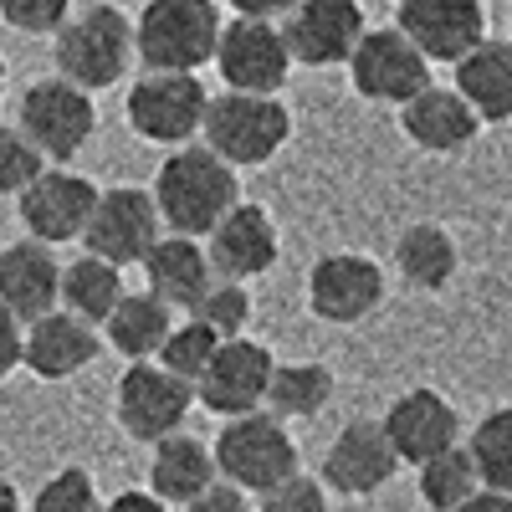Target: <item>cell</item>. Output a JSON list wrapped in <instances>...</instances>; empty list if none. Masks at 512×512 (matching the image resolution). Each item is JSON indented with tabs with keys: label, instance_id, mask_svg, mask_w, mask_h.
I'll use <instances>...</instances> for the list:
<instances>
[{
	"label": "cell",
	"instance_id": "cell-2",
	"mask_svg": "<svg viewBox=\"0 0 512 512\" xmlns=\"http://www.w3.org/2000/svg\"><path fill=\"white\" fill-rule=\"evenodd\" d=\"M216 0H149L134 21V52L149 72H200L221 47Z\"/></svg>",
	"mask_w": 512,
	"mask_h": 512
},
{
	"label": "cell",
	"instance_id": "cell-5",
	"mask_svg": "<svg viewBox=\"0 0 512 512\" xmlns=\"http://www.w3.org/2000/svg\"><path fill=\"white\" fill-rule=\"evenodd\" d=\"M200 139L210 154H221L231 169H256L267 164L287 139H292V113L282 98H262V93H216L205 108V128Z\"/></svg>",
	"mask_w": 512,
	"mask_h": 512
},
{
	"label": "cell",
	"instance_id": "cell-18",
	"mask_svg": "<svg viewBox=\"0 0 512 512\" xmlns=\"http://www.w3.org/2000/svg\"><path fill=\"white\" fill-rule=\"evenodd\" d=\"M384 436H390L400 466H425L431 456L461 446V415L441 390H405L379 415Z\"/></svg>",
	"mask_w": 512,
	"mask_h": 512
},
{
	"label": "cell",
	"instance_id": "cell-44",
	"mask_svg": "<svg viewBox=\"0 0 512 512\" xmlns=\"http://www.w3.org/2000/svg\"><path fill=\"white\" fill-rule=\"evenodd\" d=\"M0 98H6V62H0Z\"/></svg>",
	"mask_w": 512,
	"mask_h": 512
},
{
	"label": "cell",
	"instance_id": "cell-32",
	"mask_svg": "<svg viewBox=\"0 0 512 512\" xmlns=\"http://www.w3.org/2000/svg\"><path fill=\"white\" fill-rule=\"evenodd\" d=\"M221 344H226L221 333H210L200 318H185V323L169 328L164 349H159V364H164L169 374H180L185 384H200V374L210 369V359H216Z\"/></svg>",
	"mask_w": 512,
	"mask_h": 512
},
{
	"label": "cell",
	"instance_id": "cell-20",
	"mask_svg": "<svg viewBox=\"0 0 512 512\" xmlns=\"http://www.w3.org/2000/svg\"><path fill=\"white\" fill-rule=\"evenodd\" d=\"M205 256L216 277H231V282H246V277H262L277 267V221L267 216L262 205H231L221 226L205 236Z\"/></svg>",
	"mask_w": 512,
	"mask_h": 512
},
{
	"label": "cell",
	"instance_id": "cell-30",
	"mask_svg": "<svg viewBox=\"0 0 512 512\" xmlns=\"http://www.w3.org/2000/svg\"><path fill=\"white\" fill-rule=\"evenodd\" d=\"M333 400V369L328 364H277L267 410L277 420H313Z\"/></svg>",
	"mask_w": 512,
	"mask_h": 512
},
{
	"label": "cell",
	"instance_id": "cell-22",
	"mask_svg": "<svg viewBox=\"0 0 512 512\" xmlns=\"http://www.w3.org/2000/svg\"><path fill=\"white\" fill-rule=\"evenodd\" d=\"M400 128H405V139L425 154H456L482 134V118L472 113V103H466L456 88H436L431 82V88L415 93L400 108Z\"/></svg>",
	"mask_w": 512,
	"mask_h": 512
},
{
	"label": "cell",
	"instance_id": "cell-15",
	"mask_svg": "<svg viewBox=\"0 0 512 512\" xmlns=\"http://www.w3.org/2000/svg\"><path fill=\"white\" fill-rule=\"evenodd\" d=\"M384 303V272L374 256L359 251H333L318 256L308 272V308L323 323H364Z\"/></svg>",
	"mask_w": 512,
	"mask_h": 512
},
{
	"label": "cell",
	"instance_id": "cell-35",
	"mask_svg": "<svg viewBox=\"0 0 512 512\" xmlns=\"http://www.w3.org/2000/svg\"><path fill=\"white\" fill-rule=\"evenodd\" d=\"M41 175H47V154H41L16 123H0V195H21Z\"/></svg>",
	"mask_w": 512,
	"mask_h": 512
},
{
	"label": "cell",
	"instance_id": "cell-42",
	"mask_svg": "<svg viewBox=\"0 0 512 512\" xmlns=\"http://www.w3.org/2000/svg\"><path fill=\"white\" fill-rule=\"evenodd\" d=\"M456 512H512V497H507V492H492V487H482L472 502H461Z\"/></svg>",
	"mask_w": 512,
	"mask_h": 512
},
{
	"label": "cell",
	"instance_id": "cell-34",
	"mask_svg": "<svg viewBox=\"0 0 512 512\" xmlns=\"http://www.w3.org/2000/svg\"><path fill=\"white\" fill-rule=\"evenodd\" d=\"M210 333H221V338H241L246 333V318H251V292L246 282H231V277H216L210 282V292L195 303V313Z\"/></svg>",
	"mask_w": 512,
	"mask_h": 512
},
{
	"label": "cell",
	"instance_id": "cell-12",
	"mask_svg": "<svg viewBox=\"0 0 512 512\" xmlns=\"http://www.w3.org/2000/svg\"><path fill=\"white\" fill-rule=\"evenodd\" d=\"M272 374H277V359L267 344L256 338H226L210 359V369L200 374L195 384V400L210 410V415H251V410H267V390H272Z\"/></svg>",
	"mask_w": 512,
	"mask_h": 512
},
{
	"label": "cell",
	"instance_id": "cell-8",
	"mask_svg": "<svg viewBox=\"0 0 512 512\" xmlns=\"http://www.w3.org/2000/svg\"><path fill=\"white\" fill-rule=\"evenodd\" d=\"M349 82H354V93L369 98V103L405 108L415 93L431 88V62H425V52L400 26H379V31H364V41L354 47Z\"/></svg>",
	"mask_w": 512,
	"mask_h": 512
},
{
	"label": "cell",
	"instance_id": "cell-16",
	"mask_svg": "<svg viewBox=\"0 0 512 512\" xmlns=\"http://www.w3.org/2000/svg\"><path fill=\"white\" fill-rule=\"evenodd\" d=\"M425 62H461L466 52H477L487 41V6L482 0H400L395 21Z\"/></svg>",
	"mask_w": 512,
	"mask_h": 512
},
{
	"label": "cell",
	"instance_id": "cell-3",
	"mask_svg": "<svg viewBox=\"0 0 512 512\" xmlns=\"http://www.w3.org/2000/svg\"><path fill=\"white\" fill-rule=\"evenodd\" d=\"M210 451H216L221 482H231L251 497H262L277 482L303 472V456H297V441L287 431V420H277L272 410H251V415L226 420Z\"/></svg>",
	"mask_w": 512,
	"mask_h": 512
},
{
	"label": "cell",
	"instance_id": "cell-1",
	"mask_svg": "<svg viewBox=\"0 0 512 512\" xmlns=\"http://www.w3.org/2000/svg\"><path fill=\"white\" fill-rule=\"evenodd\" d=\"M154 205H159V221H164L169 236H195L200 241L221 226V216L231 205H241L236 169L221 154H210L205 144H185L159 164Z\"/></svg>",
	"mask_w": 512,
	"mask_h": 512
},
{
	"label": "cell",
	"instance_id": "cell-43",
	"mask_svg": "<svg viewBox=\"0 0 512 512\" xmlns=\"http://www.w3.org/2000/svg\"><path fill=\"white\" fill-rule=\"evenodd\" d=\"M26 502H21V487L11 482V477H0V512H21Z\"/></svg>",
	"mask_w": 512,
	"mask_h": 512
},
{
	"label": "cell",
	"instance_id": "cell-14",
	"mask_svg": "<svg viewBox=\"0 0 512 512\" xmlns=\"http://www.w3.org/2000/svg\"><path fill=\"white\" fill-rule=\"evenodd\" d=\"M364 6L359 0H297L292 16L282 21L287 52L303 67H338L354 57V47L364 41Z\"/></svg>",
	"mask_w": 512,
	"mask_h": 512
},
{
	"label": "cell",
	"instance_id": "cell-9",
	"mask_svg": "<svg viewBox=\"0 0 512 512\" xmlns=\"http://www.w3.org/2000/svg\"><path fill=\"white\" fill-rule=\"evenodd\" d=\"M159 236H164V221H159L154 190L118 185V190L98 195L93 221L82 231V246H88V256H103L113 267H144V256L154 251Z\"/></svg>",
	"mask_w": 512,
	"mask_h": 512
},
{
	"label": "cell",
	"instance_id": "cell-41",
	"mask_svg": "<svg viewBox=\"0 0 512 512\" xmlns=\"http://www.w3.org/2000/svg\"><path fill=\"white\" fill-rule=\"evenodd\" d=\"M103 512H169V502H159V497L144 492V487H128V492H118L113 502H103Z\"/></svg>",
	"mask_w": 512,
	"mask_h": 512
},
{
	"label": "cell",
	"instance_id": "cell-28",
	"mask_svg": "<svg viewBox=\"0 0 512 512\" xmlns=\"http://www.w3.org/2000/svg\"><path fill=\"white\" fill-rule=\"evenodd\" d=\"M123 303V267L103 262V256H77L62 267V308L82 323H108L113 308Z\"/></svg>",
	"mask_w": 512,
	"mask_h": 512
},
{
	"label": "cell",
	"instance_id": "cell-29",
	"mask_svg": "<svg viewBox=\"0 0 512 512\" xmlns=\"http://www.w3.org/2000/svg\"><path fill=\"white\" fill-rule=\"evenodd\" d=\"M415 487H420V502L431 512H456L461 502H472L482 492V472L466 446H451L441 456H431L425 466H415Z\"/></svg>",
	"mask_w": 512,
	"mask_h": 512
},
{
	"label": "cell",
	"instance_id": "cell-4",
	"mask_svg": "<svg viewBox=\"0 0 512 512\" xmlns=\"http://www.w3.org/2000/svg\"><path fill=\"white\" fill-rule=\"evenodd\" d=\"M134 57H139L134 52V21H128L118 6H88L82 16H72L57 31V47H52L57 77H67L82 93L113 88Z\"/></svg>",
	"mask_w": 512,
	"mask_h": 512
},
{
	"label": "cell",
	"instance_id": "cell-24",
	"mask_svg": "<svg viewBox=\"0 0 512 512\" xmlns=\"http://www.w3.org/2000/svg\"><path fill=\"white\" fill-rule=\"evenodd\" d=\"M221 482V472H216V451H210L205 441H195V436H164L159 446H154V456H149V492L159 497V502H180V507H190L205 487H216Z\"/></svg>",
	"mask_w": 512,
	"mask_h": 512
},
{
	"label": "cell",
	"instance_id": "cell-7",
	"mask_svg": "<svg viewBox=\"0 0 512 512\" xmlns=\"http://www.w3.org/2000/svg\"><path fill=\"white\" fill-rule=\"evenodd\" d=\"M190 405H195V384H185L180 374H169L159 359L128 364L123 379H118V390H113L118 425L134 441H144V446H159L164 436H180L185 420H190Z\"/></svg>",
	"mask_w": 512,
	"mask_h": 512
},
{
	"label": "cell",
	"instance_id": "cell-19",
	"mask_svg": "<svg viewBox=\"0 0 512 512\" xmlns=\"http://www.w3.org/2000/svg\"><path fill=\"white\" fill-rule=\"evenodd\" d=\"M0 308H11L21 323L62 308V262L47 241L26 236L0 251Z\"/></svg>",
	"mask_w": 512,
	"mask_h": 512
},
{
	"label": "cell",
	"instance_id": "cell-13",
	"mask_svg": "<svg viewBox=\"0 0 512 512\" xmlns=\"http://www.w3.org/2000/svg\"><path fill=\"white\" fill-rule=\"evenodd\" d=\"M98 185L88 175H72V169H47L41 180H31L21 195H16V210H21V226L26 236L47 241V246H62V241H82L93 221V205H98Z\"/></svg>",
	"mask_w": 512,
	"mask_h": 512
},
{
	"label": "cell",
	"instance_id": "cell-25",
	"mask_svg": "<svg viewBox=\"0 0 512 512\" xmlns=\"http://www.w3.org/2000/svg\"><path fill=\"white\" fill-rule=\"evenodd\" d=\"M456 93L472 103L482 123H507L512 118V41H482L477 52L456 62Z\"/></svg>",
	"mask_w": 512,
	"mask_h": 512
},
{
	"label": "cell",
	"instance_id": "cell-37",
	"mask_svg": "<svg viewBox=\"0 0 512 512\" xmlns=\"http://www.w3.org/2000/svg\"><path fill=\"white\" fill-rule=\"evenodd\" d=\"M256 512H328V487L308 472H297L256 497Z\"/></svg>",
	"mask_w": 512,
	"mask_h": 512
},
{
	"label": "cell",
	"instance_id": "cell-11",
	"mask_svg": "<svg viewBox=\"0 0 512 512\" xmlns=\"http://www.w3.org/2000/svg\"><path fill=\"white\" fill-rule=\"evenodd\" d=\"M216 72L231 93H262V98H282L287 77H292V52L277 21H246L236 16L221 31L216 47Z\"/></svg>",
	"mask_w": 512,
	"mask_h": 512
},
{
	"label": "cell",
	"instance_id": "cell-26",
	"mask_svg": "<svg viewBox=\"0 0 512 512\" xmlns=\"http://www.w3.org/2000/svg\"><path fill=\"white\" fill-rule=\"evenodd\" d=\"M169 328H175V308H164L154 292H123V303L113 308V318L103 323L113 354H123L128 364L139 359H159Z\"/></svg>",
	"mask_w": 512,
	"mask_h": 512
},
{
	"label": "cell",
	"instance_id": "cell-10",
	"mask_svg": "<svg viewBox=\"0 0 512 512\" xmlns=\"http://www.w3.org/2000/svg\"><path fill=\"white\" fill-rule=\"evenodd\" d=\"M21 134L47 154V159H72L82 144L93 139L98 128V108L93 93L72 88L67 77H41L21 93V118H16Z\"/></svg>",
	"mask_w": 512,
	"mask_h": 512
},
{
	"label": "cell",
	"instance_id": "cell-27",
	"mask_svg": "<svg viewBox=\"0 0 512 512\" xmlns=\"http://www.w3.org/2000/svg\"><path fill=\"white\" fill-rule=\"evenodd\" d=\"M395 267L410 287L420 292H441L456 277V241L446 226L436 221H415L410 231H400L395 241Z\"/></svg>",
	"mask_w": 512,
	"mask_h": 512
},
{
	"label": "cell",
	"instance_id": "cell-40",
	"mask_svg": "<svg viewBox=\"0 0 512 512\" xmlns=\"http://www.w3.org/2000/svg\"><path fill=\"white\" fill-rule=\"evenodd\" d=\"M297 0H231V11L246 21H287Z\"/></svg>",
	"mask_w": 512,
	"mask_h": 512
},
{
	"label": "cell",
	"instance_id": "cell-38",
	"mask_svg": "<svg viewBox=\"0 0 512 512\" xmlns=\"http://www.w3.org/2000/svg\"><path fill=\"white\" fill-rule=\"evenodd\" d=\"M21 359H26V323L11 308H0V379H11Z\"/></svg>",
	"mask_w": 512,
	"mask_h": 512
},
{
	"label": "cell",
	"instance_id": "cell-39",
	"mask_svg": "<svg viewBox=\"0 0 512 512\" xmlns=\"http://www.w3.org/2000/svg\"><path fill=\"white\" fill-rule=\"evenodd\" d=\"M185 512H256V502H251V492H241L231 482H216V487H205Z\"/></svg>",
	"mask_w": 512,
	"mask_h": 512
},
{
	"label": "cell",
	"instance_id": "cell-21",
	"mask_svg": "<svg viewBox=\"0 0 512 512\" xmlns=\"http://www.w3.org/2000/svg\"><path fill=\"white\" fill-rule=\"evenodd\" d=\"M144 292H154L164 308L175 313H195V303L210 292L216 282V267L195 236H159L154 251L144 256Z\"/></svg>",
	"mask_w": 512,
	"mask_h": 512
},
{
	"label": "cell",
	"instance_id": "cell-17",
	"mask_svg": "<svg viewBox=\"0 0 512 512\" xmlns=\"http://www.w3.org/2000/svg\"><path fill=\"white\" fill-rule=\"evenodd\" d=\"M400 472V456L379 420H349L323 456V487L338 497H374Z\"/></svg>",
	"mask_w": 512,
	"mask_h": 512
},
{
	"label": "cell",
	"instance_id": "cell-33",
	"mask_svg": "<svg viewBox=\"0 0 512 512\" xmlns=\"http://www.w3.org/2000/svg\"><path fill=\"white\" fill-rule=\"evenodd\" d=\"M31 512H103V492H98L93 472H82V466H62V472H52L47 482L36 487Z\"/></svg>",
	"mask_w": 512,
	"mask_h": 512
},
{
	"label": "cell",
	"instance_id": "cell-23",
	"mask_svg": "<svg viewBox=\"0 0 512 512\" xmlns=\"http://www.w3.org/2000/svg\"><path fill=\"white\" fill-rule=\"evenodd\" d=\"M93 359H98V333H93V323L72 318L67 308L26 323V359H21V369H31L36 379H47V384L72 379V374L88 369Z\"/></svg>",
	"mask_w": 512,
	"mask_h": 512
},
{
	"label": "cell",
	"instance_id": "cell-36",
	"mask_svg": "<svg viewBox=\"0 0 512 512\" xmlns=\"http://www.w3.org/2000/svg\"><path fill=\"white\" fill-rule=\"evenodd\" d=\"M0 16L26 36H57L72 21V0H0Z\"/></svg>",
	"mask_w": 512,
	"mask_h": 512
},
{
	"label": "cell",
	"instance_id": "cell-31",
	"mask_svg": "<svg viewBox=\"0 0 512 512\" xmlns=\"http://www.w3.org/2000/svg\"><path fill=\"white\" fill-rule=\"evenodd\" d=\"M466 451H472L477 472H482V487L512 497V405L487 410V415L477 420L472 441H466Z\"/></svg>",
	"mask_w": 512,
	"mask_h": 512
},
{
	"label": "cell",
	"instance_id": "cell-6",
	"mask_svg": "<svg viewBox=\"0 0 512 512\" xmlns=\"http://www.w3.org/2000/svg\"><path fill=\"white\" fill-rule=\"evenodd\" d=\"M205 108L210 93L195 72H149L128 88V128L144 144H164V149H185L200 128H205Z\"/></svg>",
	"mask_w": 512,
	"mask_h": 512
}]
</instances>
